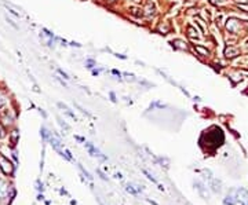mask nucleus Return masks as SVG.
Segmentation results:
<instances>
[{"label":"nucleus","instance_id":"obj_1","mask_svg":"<svg viewBox=\"0 0 248 205\" xmlns=\"http://www.w3.org/2000/svg\"><path fill=\"white\" fill-rule=\"evenodd\" d=\"M0 168L4 173H11L13 172V164L10 163L9 160L6 158L4 156L0 154Z\"/></svg>","mask_w":248,"mask_h":205},{"label":"nucleus","instance_id":"obj_2","mask_svg":"<svg viewBox=\"0 0 248 205\" xmlns=\"http://www.w3.org/2000/svg\"><path fill=\"white\" fill-rule=\"evenodd\" d=\"M86 147H87V150H88V153H90L91 156H94V157H99L101 160H106V157H105V156L102 154V153H101L98 149H95L92 143H90V142H86Z\"/></svg>","mask_w":248,"mask_h":205},{"label":"nucleus","instance_id":"obj_3","mask_svg":"<svg viewBox=\"0 0 248 205\" xmlns=\"http://www.w3.org/2000/svg\"><path fill=\"white\" fill-rule=\"evenodd\" d=\"M7 194H9V187H7V184L3 182H0V198L7 197Z\"/></svg>","mask_w":248,"mask_h":205},{"label":"nucleus","instance_id":"obj_4","mask_svg":"<svg viewBox=\"0 0 248 205\" xmlns=\"http://www.w3.org/2000/svg\"><path fill=\"white\" fill-rule=\"evenodd\" d=\"M40 135L43 136V139H45V141H48L50 138L53 136V134L50 132V131H48V129H47L45 127H41V128H40Z\"/></svg>","mask_w":248,"mask_h":205},{"label":"nucleus","instance_id":"obj_5","mask_svg":"<svg viewBox=\"0 0 248 205\" xmlns=\"http://www.w3.org/2000/svg\"><path fill=\"white\" fill-rule=\"evenodd\" d=\"M226 26H227V29H229L230 32H236V29H237V21H236V19H229Z\"/></svg>","mask_w":248,"mask_h":205},{"label":"nucleus","instance_id":"obj_6","mask_svg":"<svg viewBox=\"0 0 248 205\" xmlns=\"http://www.w3.org/2000/svg\"><path fill=\"white\" fill-rule=\"evenodd\" d=\"M10 138H11V142H13V145H15L19 139V132L18 131H13V132L10 134Z\"/></svg>","mask_w":248,"mask_h":205},{"label":"nucleus","instance_id":"obj_7","mask_svg":"<svg viewBox=\"0 0 248 205\" xmlns=\"http://www.w3.org/2000/svg\"><path fill=\"white\" fill-rule=\"evenodd\" d=\"M134 187H135V186H132V184H128V186H127V192L131 193V194H134V196H136V194L139 193L141 189H134Z\"/></svg>","mask_w":248,"mask_h":205},{"label":"nucleus","instance_id":"obj_8","mask_svg":"<svg viewBox=\"0 0 248 205\" xmlns=\"http://www.w3.org/2000/svg\"><path fill=\"white\" fill-rule=\"evenodd\" d=\"M194 50L197 51V52H200L201 55H208V50L207 48H204V47H201V46H194Z\"/></svg>","mask_w":248,"mask_h":205},{"label":"nucleus","instance_id":"obj_9","mask_svg":"<svg viewBox=\"0 0 248 205\" xmlns=\"http://www.w3.org/2000/svg\"><path fill=\"white\" fill-rule=\"evenodd\" d=\"M225 54H226V57H234V55H237V50H233V48H226L225 50Z\"/></svg>","mask_w":248,"mask_h":205},{"label":"nucleus","instance_id":"obj_10","mask_svg":"<svg viewBox=\"0 0 248 205\" xmlns=\"http://www.w3.org/2000/svg\"><path fill=\"white\" fill-rule=\"evenodd\" d=\"M6 103H7V96H6L4 92L0 91V107H1V106H4Z\"/></svg>","mask_w":248,"mask_h":205},{"label":"nucleus","instance_id":"obj_11","mask_svg":"<svg viewBox=\"0 0 248 205\" xmlns=\"http://www.w3.org/2000/svg\"><path fill=\"white\" fill-rule=\"evenodd\" d=\"M58 123H59V125H61V127H62V128H65L66 131H69V129H70V127H69L68 124L65 123V121H63L62 119H59V117H58Z\"/></svg>","mask_w":248,"mask_h":205},{"label":"nucleus","instance_id":"obj_12","mask_svg":"<svg viewBox=\"0 0 248 205\" xmlns=\"http://www.w3.org/2000/svg\"><path fill=\"white\" fill-rule=\"evenodd\" d=\"M6 10H7V11H9L10 14H13L14 17H19V13H17L15 10H14V8H11V7H9V6H7V4H6Z\"/></svg>","mask_w":248,"mask_h":205},{"label":"nucleus","instance_id":"obj_13","mask_svg":"<svg viewBox=\"0 0 248 205\" xmlns=\"http://www.w3.org/2000/svg\"><path fill=\"white\" fill-rule=\"evenodd\" d=\"M142 172H144L145 175L148 176V179H149V180H152V182H153V183H157V180H156V179H154L153 176H152V175H150V173H149L148 171H146V169H142Z\"/></svg>","mask_w":248,"mask_h":205},{"label":"nucleus","instance_id":"obj_14","mask_svg":"<svg viewBox=\"0 0 248 205\" xmlns=\"http://www.w3.org/2000/svg\"><path fill=\"white\" fill-rule=\"evenodd\" d=\"M57 72H58V74H61V76H62L63 78H66V80H69V78H70V77H69V74H68V73H66V72H63L62 69H57Z\"/></svg>","mask_w":248,"mask_h":205},{"label":"nucleus","instance_id":"obj_15","mask_svg":"<svg viewBox=\"0 0 248 205\" xmlns=\"http://www.w3.org/2000/svg\"><path fill=\"white\" fill-rule=\"evenodd\" d=\"M6 21H7V22H9L10 25H11V26L14 28V29H18V25H17V23H15V22H14L13 19H10L9 17H6Z\"/></svg>","mask_w":248,"mask_h":205},{"label":"nucleus","instance_id":"obj_16","mask_svg":"<svg viewBox=\"0 0 248 205\" xmlns=\"http://www.w3.org/2000/svg\"><path fill=\"white\" fill-rule=\"evenodd\" d=\"M4 136H6V129H4V127L0 124V139H1V138H4Z\"/></svg>","mask_w":248,"mask_h":205},{"label":"nucleus","instance_id":"obj_17","mask_svg":"<svg viewBox=\"0 0 248 205\" xmlns=\"http://www.w3.org/2000/svg\"><path fill=\"white\" fill-rule=\"evenodd\" d=\"M188 32H189V36H196V32H194V29L193 28H189V29H188Z\"/></svg>","mask_w":248,"mask_h":205},{"label":"nucleus","instance_id":"obj_18","mask_svg":"<svg viewBox=\"0 0 248 205\" xmlns=\"http://www.w3.org/2000/svg\"><path fill=\"white\" fill-rule=\"evenodd\" d=\"M55 78H57V80H58V81H59V83H61V84H62V86H63V87H65V88H68V86H66V83H65V81H63V80H61V78H59V77H55Z\"/></svg>","mask_w":248,"mask_h":205},{"label":"nucleus","instance_id":"obj_19","mask_svg":"<svg viewBox=\"0 0 248 205\" xmlns=\"http://www.w3.org/2000/svg\"><path fill=\"white\" fill-rule=\"evenodd\" d=\"M92 64H94L92 61H88V62H87V65H88V68H92Z\"/></svg>","mask_w":248,"mask_h":205},{"label":"nucleus","instance_id":"obj_20","mask_svg":"<svg viewBox=\"0 0 248 205\" xmlns=\"http://www.w3.org/2000/svg\"><path fill=\"white\" fill-rule=\"evenodd\" d=\"M76 139H77V141H80V142H84V139H83V138H80V136H76Z\"/></svg>","mask_w":248,"mask_h":205},{"label":"nucleus","instance_id":"obj_21","mask_svg":"<svg viewBox=\"0 0 248 205\" xmlns=\"http://www.w3.org/2000/svg\"><path fill=\"white\" fill-rule=\"evenodd\" d=\"M134 1H141V0H134Z\"/></svg>","mask_w":248,"mask_h":205},{"label":"nucleus","instance_id":"obj_22","mask_svg":"<svg viewBox=\"0 0 248 205\" xmlns=\"http://www.w3.org/2000/svg\"><path fill=\"white\" fill-rule=\"evenodd\" d=\"M109 1H114V0H109Z\"/></svg>","mask_w":248,"mask_h":205}]
</instances>
